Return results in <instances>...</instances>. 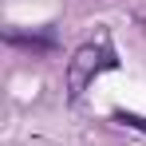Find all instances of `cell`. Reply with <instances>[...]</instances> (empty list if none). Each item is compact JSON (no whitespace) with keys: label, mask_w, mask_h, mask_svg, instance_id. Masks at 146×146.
<instances>
[{"label":"cell","mask_w":146,"mask_h":146,"mask_svg":"<svg viewBox=\"0 0 146 146\" xmlns=\"http://www.w3.org/2000/svg\"><path fill=\"white\" fill-rule=\"evenodd\" d=\"M4 44L8 48H24L32 55H48L55 51V32L44 28V32H20V28H4Z\"/></svg>","instance_id":"obj_2"},{"label":"cell","mask_w":146,"mask_h":146,"mask_svg":"<svg viewBox=\"0 0 146 146\" xmlns=\"http://www.w3.org/2000/svg\"><path fill=\"white\" fill-rule=\"evenodd\" d=\"M119 63H122V59H119V51H115V44H111L107 32H103L99 40H91V44L75 48V55L67 59V71H63L67 103H79L99 75H103V71H119Z\"/></svg>","instance_id":"obj_1"},{"label":"cell","mask_w":146,"mask_h":146,"mask_svg":"<svg viewBox=\"0 0 146 146\" xmlns=\"http://www.w3.org/2000/svg\"><path fill=\"white\" fill-rule=\"evenodd\" d=\"M111 119L119 122V126H130V130H142L146 134V115H134V111H122L119 107V111H111Z\"/></svg>","instance_id":"obj_3"}]
</instances>
